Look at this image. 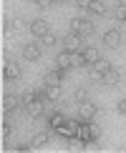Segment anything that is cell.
I'll return each instance as SVG.
<instances>
[{"label": "cell", "mask_w": 126, "mask_h": 153, "mask_svg": "<svg viewBox=\"0 0 126 153\" xmlns=\"http://www.w3.org/2000/svg\"><path fill=\"white\" fill-rule=\"evenodd\" d=\"M71 30L78 33L81 38H88V35L96 33V25H93V20H86V18H73L71 20Z\"/></svg>", "instance_id": "obj_1"}, {"label": "cell", "mask_w": 126, "mask_h": 153, "mask_svg": "<svg viewBox=\"0 0 126 153\" xmlns=\"http://www.w3.org/2000/svg\"><path fill=\"white\" fill-rule=\"evenodd\" d=\"M78 128H81L78 120H68V118H66V123H63L61 128H56V133H58L61 138H66V141H71V138L78 136Z\"/></svg>", "instance_id": "obj_2"}, {"label": "cell", "mask_w": 126, "mask_h": 153, "mask_svg": "<svg viewBox=\"0 0 126 153\" xmlns=\"http://www.w3.org/2000/svg\"><path fill=\"white\" fill-rule=\"evenodd\" d=\"M109 71H111V63H109V60H104V58H98L91 68H88V75H91L93 80H101L106 73H109Z\"/></svg>", "instance_id": "obj_3"}, {"label": "cell", "mask_w": 126, "mask_h": 153, "mask_svg": "<svg viewBox=\"0 0 126 153\" xmlns=\"http://www.w3.org/2000/svg\"><path fill=\"white\" fill-rule=\"evenodd\" d=\"M81 40H83V38L71 30V33L66 35V40H63V45H66L63 50H68V53H81V50H83V43H81Z\"/></svg>", "instance_id": "obj_4"}, {"label": "cell", "mask_w": 126, "mask_h": 153, "mask_svg": "<svg viewBox=\"0 0 126 153\" xmlns=\"http://www.w3.org/2000/svg\"><path fill=\"white\" fill-rule=\"evenodd\" d=\"M78 138H83V141H93V138H101V128L96 123H86V126H81L78 128Z\"/></svg>", "instance_id": "obj_5"}, {"label": "cell", "mask_w": 126, "mask_h": 153, "mask_svg": "<svg viewBox=\"0 0 126 153\" xmlns=\"http://www.w3.org/2000/svg\"><path fill=\"white\" fill-rule=\"evenodd\" d=\"M56 68L63 73H68L73 68V53H68V50H61L58 55H56Z\"/></svg>", "instance_id": "obj_6"}, {"label": "cell", "mask_w": 126, "mask_h": 153, "mask_svg": "<svg viewBox=\"0 0 126 153\" xmlns=\"http://www.w3.org/2000/svg\"><path fill=\"white\" fill-rule=\"evenodd\" d=\"M96 118V105L91 103V100H83V103H78V120H93Z\"/></svg>", "instance_id": "obj_7"}, {"label": "cell", "mask_w": 126, "mask_h": 153, "mask_svg": "<svg viewBox=\"0 0 126 153\" xmlns=\"http://www.w3.org/2000/svg\"><path fill=\"white\" fill-rule=\"evenodd\" d=\"M43 111H46V100H40V98H35V100H30V103H25V113H28L30 118H40Z\"/></svg>", "instance_id": "obj_8"}, {"label": "cell", "mask_w": 126, "mask_h": 153, "mask_svg": "<svg viewBox=\"0 0 126 153\" xmlns=\"http://www.w3.org/2000/svg\"><path fill=\"white\" fill-rule=\"evenodd\" d=\"M3 78H5V80H18V78H20V65H18L15 60H5V65H3Z\"/></svg>", "instance_id": "obj_9"}, {"label": "cell", "mask_w": 126, "mask_h": 153, "mask_svg": "<svg viewBox=\"0 0 126 153\" xmlns=\"http://www.w3.org/2000/svg\"><path fill=\"white\" fill-rule=\"evenodd\" d=\"M40 55H43V48L38 45V43H28V45L23 48V58L25 60H40Z\"/></svg>", "instance_id": "obj_10"}, {"label": "cell", "mask_w": 126, "mask_h": 153, "mask_svg": "<svg viewBox=\"0 0 126 153\" xmlns=\"http://www.w3.org/2000/svg\"><path fill=\"white\" fill-rule=\"evenodd\" d=\"M30 33H33L35 38H43L46 33H50V25H48V20H43V18L33 20V23H30Z\"/></svg>", "instance_id": "obj_11"}, {"label": "cell", "mask_w": 126, "mask_h": 153, "mask_svg": "<svg viewBox=\"0 0 126 153\" xmlns=\"http://www.w3.org/2000/svg\"><path fill=\"white\" fill-rule=\"evenodd\" d=\"M104 45L109 50H116L118 45H121V33H118V30H109V33L104 35Z\"/></svg>", "instance_id": "obj_12"}, {"label": "cell", "mask_w": 126, "mask_h": 153, "mask_svg": "<svg viewBox=\"0 0 126 153\" xmlns=\"http://www.w3.org/2000/svg\"><path fill=\"white\" fill-rule=\"evenodd\" d=\"M101 83H104L106 88H116L118 83H121V73H118V71H113V68H111V71L106 73L104 78H101Z\"/></svg>", "instance_id": "obj_13"}, {"label": "cell", "mask_w": 126, "mask_h": 153, "mask_svg": "<svg viewBox=\"0 0 126 153\" xmlns=\"http://www.w3.org/2000/svg\"><path fill=\"white\" fill-rule=\"evenodd\" d=\"M81 58L86 60V65H93V63L101 58V53H98V48H83L81 50Z\"/></svg>", "instance_id": "obj_14"}, {"label": "cell", "mask_w": 126, "mask_h": 153, "mask_svg": "<svg viewBox=\"0 0 126 153\" xmlns=\"http://www.w3.org/2000/svg\"><path fill=\"white\" fill-rule=\"evenodd\" d=\"M61 85H53V83H46V98H48V103H53V100H61Z\"/></svg>", "instance_id": "obj_15"}, {"label": "cell", "mask_w": 126, "mask_h": 153, "mask_svg": "<svg viewBox=\"0 0 126 153\" xmlns=\"http://www.w3.org/2000/svg\"><path fill=\"white\" fill-rule=\"evenodd\" d=\"M15 111H18V98L8 93L3 98V113H15Z\"/></svg>", "instance_id": "obj_16"}, {"label": "cell", "mask_w": 126, "mask_h": 153, "mask_svg": "<svg viewBox=\"0 0 126 153\" xmlns=\"http://www.w3.org/2000/svg\"><path fill=\"white\" fill-rule=\"evenodd\" d=\"M20 28H23V23H20V20H5V23H3V35H5V38H10L15 30H20Z\"/></svg>", "instance_id": "obj_17"}, {"label": "cell", "mask_w": 126, "mask_h": 153, "mask_svg": "<svg viewBox=\"0 0 126 153\" xmlns=\"http://www.w3.org/2000/svg\"><path fill=\"white\" fill-rule=\"evenodd\" d=\"M88 10H91L93 15H106V0H91Z\"/></svg>", "instance_id": "obj_18"}, {"label": "cell", "mask_w": 126, "mask_h": 153, "mask_svg": "<svg viewBox=\"0 0 126 153\" xmlns=\"http://www.w3.org/2000/svg\"><path fill=\"white\" fill-rule=\"evenodd\" d=\"M50 141L48 138V133H35L33 136V141H30V146H33V148H43V146H46Z\"/></svg>", "instance_id": "obj_19"}, {"label": "cell", "mask_w": 126, "mask_h": 153, "mask_svg": "<svg viewBox=\"0 0 126 153\" xmlns=\"http://www.w3.org/2000/svg\"><path fill=\"white\" fill-rule=\"evenodd\" d=\"M56 45H58V38H56L53 33H46L40 38V48H56Z\"/></svg>", "instance_id": "obj_20"}, {"label": "cell", "mask_w": 126, "mask_h": 153, "mask_svg": "<svg viewBox=\"0 0 126 153\" xmlns=\"http://www.w3.org/2000/svg\"><path fill=\"white\" fill-rule=\"evenodd\" d=\"M48 123H50V128H61V126L63 123H66V116H63V113H50V120H48Z\"/></svg>", "instance_id": "obj_21"}, {"label": "cell", "mask_w": 126, "mask_h": 153, "mask_svg": "<svg viewBox=\"0 0 126 153\" xmlns=\"http://www.w3.org/2000/svg\"><path fill=\"white\" fill-rule=\"evenodd\" d=\"M61 75H63V71H50V73H46V83H53V85H61Z\"/></svg>", "instance_id": "obj_22"}, {"label": "cell", "mask_w": 126, "mask_h": 153, "mask_svg": "<svg viewBox=\"0 0 126 153\" xmlns=\"http://www.w3.org/2000/svg\"><path fill=\"white\" fill-rule=\"evenodd\" d=\"M113 15H116V20L126 23V3H118L116 8H113Z\"/></svg>", "instance_id": "obj_23"}, {"label": "cell", "mask_w": 126, "mask_h": 153, "mask_svg": "<svg viewBox=\"0 0 126 153\" xmlns=\"http://www.w3.org/2000/svg\"><path fill=\"white\" fill-rule=\"evenodd\" d=\"M35 98H38V91H33V88H28V91L20 95V100H23V103H30V100H35Z\"/></svg>", "instance_id": "obj_24"}, {"label": "cell", "mask_w": 126, "mask_h": 153, "mask_svg": "<svg viewBox=\"0 0 126 153\" xmlns=\"http://www.w3.org/2000/svg\"><path fill=\"white\" fill-rule=\"evenodd\" d=\"M73 98L78 100V103H83V100H88V95H86V91H83V88H78V91L73 93Z\"/></svg>", "instance_id": "obj_25"}, {"label": "cell", "mask_w": 126, "mask_h": 153, "mask_svg": "<svg viewBox=\"0 0 126 153\" xmlns=\"http://www.w3.org/2000/svg\"><path fill=\"white\" fill-rule=\"evenodd\" d=\"M0 133H3V141H8V138H10V123H8V120L3 123V128H0Z\"/></svg>", "instance_id": "obj_26"}, {"label": "cell", "mask_w": 126, "mask_h": 153, "mask_svg": "<svg viewBox=\"0 0 126 153\" xmlns=\"http://www.w3.org/2000/svg\"><path fill=\"white\" fill-rule=\"evenodd\" d=\"M116 111L121 113V116H126V98H121V100H118V105H116Z\"/></svg>", "instance_id": "obj_27"}, {"label": "cell", "mask_w": 126, "mask_h": 153, "mask_svg": "<svg viewBox=\"0 0 126 153\" xmlns=\"http://www.w3.org/2000/svg\"><path fill=\"white\" fill-rule=\"evenodd\" d=\"M33 146L30 143H18V146H13V151H30Z\"/></svg>", "instance_id": "obj_28"}, {"label": "cell", "mask_w": 126, "mask_h": 153, "mask_svg": "<svg viewBox=\"0 0 126 153\" xmlns=\"http://www.w3.org/2000/svg\"><path fill=\"white\" fill-rule=\"evenodd\" d=\"M33 3H35V5H40V8H48V5H53L56 0H33Z\"/></svg>", "instance_id": "obj_29"}, {"label": "cell", "mask_w": 126, "mask_h": 153, "mask_svg": "<svg viewBox=\"0 0 126 153\" xmlns=\"http://www.w3.org/2000/svg\"><path fill=\"white\" fill-rule=\"evenodd\" d=\"M78 8H83V10H88V5H91V0H73Z\"/></svg>", "instance_id": "obj_30"}, {"label": "cell", "mask_w": 126, "mask_h": 153, "mask_svg": "<svg viewBox=\"0 0 126 153\" xmlns=\"http://www.w3.org/2000/svg\"><path fill=\"white\" fill-rule=\"evenodd\" d=\"M56 3H63V5H66V3H71V0H56Z\"/></svg>", "instance_id": "obj_31"}]
</instances>
